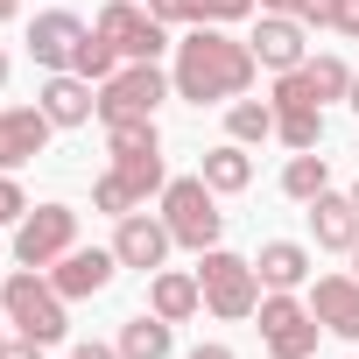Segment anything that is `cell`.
I'll return each mask as SVG.
<instances>
[{
  "instance_id": "cell-1",
  "label": "cell",
  "mask_w": 359,
  "mask_h": 359,
  "mask_svg": "<svg viewBox=\"0 0 359 359\" xmlns=\"http://www.w3.org/2000/svg\"><path fill=\"white\" fill-rule=\"evenodd\" d=\"M247 85H254V43H233L212 22H198L176 43V99L212 106V99H240Z\"/></svg>"
},
{
  "instance_id": "cell-2",
  "label": "cell",
  "mask_w": 359,
  "mask_h": 359,
  "mask_svg": "<svg viewBox=\"0 0 359 359\" xmlns=\"http://www.w3.org/2000/svg\"><path fill=\"white\" fill-rule=\"evenodd\" d=\"M0 310H8V324L22 331V338H36V345H57L71 324H64V296H57V282H43L36 268H22V275H8L0 282Z\"/></svg>"
},
{
  "instance_id": "cell-3",
  "label": "cell",
  "mask_w": 359,
  "mask_h": 359,
  "mask_svg": "<svg viewBox=\"0 0 359 359\" xmlns=\"http://www.w3.org/2000/svg\"><path fill=\"white\" fill-rule=\"evenodd\" d=\"M198 289H205V310L226 317V324H240V317L261 310L254 261H240V254H226V247H205V254H198Z\"/></svg>"
},
{
  "instance_id": "cell-4",
  "label": "cell",
  "mask_w": 359,
  "mask_h": 359,
  "mask_svg": "<svg viewBox=\"0 0 359 359\" xmlns=\"http://www.w3.org/2000/svg\"><path fill=\"white\" fill-rule=\"evenodd\" d=\"M162 226H169V240L176 247H191V254H205V247H219V205H212V184L205 176H176V184H162Z\"/></svg>"
},
{
  "instance_id": "cell-5",
  "label": "cell",
  "mask_w": 359,
  "mask_h": 359,
  "mask_svg": "<svg viewBox=\"0 0 359 359\" xmlns=\"http://www.w3.org/2000/svg\"><path fill=\"white\" fill-rule=\"evenodd\" d=\"M92 29H99V36H106V43H113L127 64H155V57L169 50V36H162L169 22H155L148 8H134V0H113V8H106Z\"/></svg>"
},
{
  "instance_id": "cell-6",
  "label": "cell",
  "mask_w": 359,
  "mask_h": 359,
  "mask_svg": "<svg viewBox=\"0 0 359 359\" xmlns=\"http://www.w3.org/2000/svg\"><path fill=\"white\" fill-rule=\"evenodd\" d=\"M162 99H169L162 71H155V64H127V71H113V78L99 85V120H155Z\"/></svg>"
},
{
  "instance_id": "cell-7",
  "label": "cell",
  "mask_w": 359,
  "mask_h": 359,
  "mask_svg": "<svg viewBox=\"0 0 359 359\" xmlns=\"http://www.w3.org/2000/svg\"><path fill=\"white\" fill-rule=\"evenodd\" d=\"M261 345H268L275 359H310V352H317V310H303L289 289H275V296L261 303Z\"/></svg>"
},
{
  "instance_id": "cell-8",
  "label": "cell",
  "mask_w": 359,
  "mask_h": 359,
  "mask_svg": "<svg viewBox=\"0 0 359 359\" xmlns=\"http://www.w3.org/2000/svg\"><path fill=\"white\" fill-rule=\"evenodd\" d=\"M71 240H78V212L71 205H36L15 233V254H22V268H50V261L71 254Z\"/></svg>"
},
{
  "instance_id": "cell-9",
  "label": "cell",
  "mask_w": 359,
  "mask_h": 359,
  "mask_svg": "<svg viewBox=\"0 0 359 359\" xmlns=\"http://www.w3.org/2000/svg\"><path fill=\"white\" fill-rule=\"evenodd\" d=\"M50 113L43 106H0V169H22V162H36L43 155V141H50Z\"/></svg>"
},
{
  "instance_id": "cell-10",
  "label": "cell",
  "mask_w": 359,
  "mask_h": 359,
  "mask_svg": "<svg viewBox=\"0 0 359 359\" xmlns=\"http://www.w3.org/2000/svg\"><path fill=\"white\" fill-rule=\"evenodd\" d=\"M247 43H254V64H268V71L310 64V43H303V22H296V15H268V8H261V29H254Z\"/></svg>"
},
{
  "instance_id": "cell-11",
  "label": "cell",
  "mask_w": 359,
  "mask_h": 359,
  "mask_svg": "<svg viewBox=\"0 0 359 359\" xmlns=\"http://www.w3.org/2000/svg\"><path fill=\"white\" fill-rule=\"evenodd\" d=\"M113 268H120V254L113 247H71L64 261H57V296H99L106 282H113Z\"/></svg>"
},
{
  "instance_id": "cell-12",
  "label": "cell",
  "mask_w": 359,
  "mask_h": 359,
  "mask_svg": "<svg viewBox=\"0 0 359 359\" xmlns=\"http://www.w3.org/2000/svg\"><path fill=\"white\" fill-rule=\"evenodd\" d=\"M92 29L78 22V15H36V29H29V50H36V64H50V71H71V57H78V43H85Z\"/></svg>"
},
{
  "instance_id": "cell-13",
  "label": "cell",
  "mask_w": 359,
  "mask_h": 359,
  "mask_svg": "<svg viewBox=\"0 0 359 359\" xmlns=\"http://www.w3.org/2000/svg\"><path fill=\"white\" fill-rule=\"evenodd\" d=\"M176 240H169V226L162 219H141V212H127L120 219V233H113V254H120V268H162V254H169Z\"/></svg>"
},
{
  "instance_id": "cell-14",
  "label": "cell",
  "mask_w": 359,
  "mask_h": 359,
  "mask_svg": "<svg viewBox=\"0 0 359 359\" xmlns=\"http://www.w3.org/2000/svg\"><path fill=\"white\" fill-rule=\"evenodd\" d=\"M310 310H317L324 331L359 338V275H324V282L310 289Z\"/></svg>"
},
{
  "instance_id": "cell-15",
  "label": "cell",
  "mask_w": 359,
  "mask_h": 359,
  "mask_svg": "<svg viewBox=\"0 0 359 359\" xmlns=\"http://www.w3.org/2000/svg\"><path fill=\"white\" fill-rule=\"evenodd\" d=\"M43 113H50L57 127H85V120L99 113V92H92V78H78V71H57V78L43 85Z\"/></svg>"
},
{
  "instance_id": "cell-16",
  "label": "cell",
  "mask_w": 359,
  "mask_h": 359,
  "mask_svg": "<svg viewBox=\"0 0 359 359\" xmlns=\"http://www.w3.org/2000/svg\"><path fill=\"white\" fill-rule=\"evenodd\" d=\"M310 233H317V247H331V254H352L359 247V205L352 198H310Z\"/></svg>"
},
{
  "instance_id": "cell-17",
  "label": "cell",
  "mask_w": 359,
  "mask_h": 359,
  "mask_svg": "<svg viewBox=\"0 0 359 359\" xmlns=\"http://www.w3.org/2000/svg\"><path fill=\"white\" fill-rule=\"evenodd\" d=\"M198 303H205L198 275H155V282H148V310H155L162 324H184V317H191Z\"/></svg>"
},
{
  "instance_id": "cell-18",
  "label": "cell",
  "mask_w": 359,
  "mask_h": 359,
  "mask_svg": "<svg viewBox=\"0 0 359 359\" xmlns=\"http://www.w3.org/2000/svg\"><path fill=\"white\" fill-rule=\"evenodd\" d=\"M254 268H261V282H268V289H303V282H310V254H303L296 240H268Z\"/></svg>"
},
{
  "instance_id": "cell-19",
  "label": "cell",
  "mask_w": 359,
  "mask_h": 359,
  "mask_svg": "<svg viewBox=\"0 0 359 359\" xmlns=\"http://www.w3.org/2000/svg\"><path fill=\"white\" fill-rule=\"evenodd\" d=\"M198 176H205L212 191H247V184H254V162H247V148H240V141H226V148H212V155H205V169H198Z\"/></svg>"
},
{
  "instance_id": "cell-20",
  "label": "cell",
  "mask_w": 359,
  "mask_h": 359,
  "mask_svg": "<svg viewBox=\"0 0 359 359\" xmlns=\"http://www.w3.org/2000/svg\"><path fill=\"white\" fill-rule=\"evenodd\" d=\"M282 191H289L296 205H310V198H324V191H331V169H324V155H310V148H296V155H289V169H282Z\"/></svg>"
},
{
  "instance_id": "cell-21",
  "label": "cell",
  "mask_w": 359,
  "mask_h": 359,
  "mask_svg": "<svg viewBox=\"0 0 359 359\" xmlns=\"http://www.w3.org/2000/svg\"><path fill=\"white\" fill-rule=\"evenodd\" d=\"M120 359H169V324L162 317H127L120 324Z\"/></svg>"
},
{
  "instance_id": "cell-22",
  "label": "cell",
  "mask_w": 359,
  "mask_h": 359,
  "mask_svg": "<svg viewBox=\"0 0 359 359\" xmlns=\"http://www.w3.org/2000/svg\"><path fill=\"white\" fill-rule=\"evenodd\" d=\"M275 134H282L289 148H317V141H324V113H317V106H275Z\"/></svg>"
},
{
  "instance_id": "cell-23",
  "label": "cell",
  "mask_w": 359,
  "mask_h": 359,
  "mask_svg": "<svg viewBox=\"0 0 359 359\" xmlns=\"http://www.w3.org/2000/svg\"><path fill=\"white\" fill-rule=\"evenodd\" d=\"M71 71H78V78H92V85H106V78L120 71V50H113V43H106V36L92 29V36L78 43V57H71Z\"/></svg>"
},
{
  "instance_id": "cell-24",
  "label": "cell",
  "mask_w": 359,
  "mask_h": 359,
  "mask_svg": "<svg viewBox=\"0 0 359 359\" xmlns=\"http://www.w3.org/2000/svg\"><path fill=\"white\" fill-rule=\"evenodd\" d=\"M106 148L113 155H155L162 134H155V120H106Z\"/></svg>"
},
{
  "instance_id": "cell-25",
  "label": "cell",
  "mask_w": 359,
  "mask_h": 359,
  "mask_svg": "<svg viewBox=\"0 0 359 359\" xmlns=\"http://www.w3.org/2000/svg\"><path fill=\"white\" fill-rule=\"evenodd\" d=\"M226 127H233V141H268V134H275V106H261V99H240V106L226 113Z\"/></svg>"
},
{
  "instance_id": "cell-26",
  "label": "cell",
  "mask_w": 359,
  "mask_h": 359,
  "mask_svg": "<svg viewBox=\"0 0 359 359\" xmlns=\"http://www.w3.org/2000/svg\"><path fill=\"white\" fill-rule=\"evenodd\" d=\"M113 169H120V176H127V184H134V191H141V198H148V191H162V184H169V176H162V148H155V155H113Z\"/></svg>"
},
{
  "instance_id": "cell-27",
  "label": "cell",
  "mask_w": 359,
  "mask_h": 359,
  "mask_svg": "<svg viewBox=\"0 0 359 359\" xmlns=\"http://www.w3.org/2000/svg\"><path fill=\"white\" fill-rule=\"evenodd\" d=\"M92 205H99V212H113V219H127V212L141 205V191L127 184L120 169H113V176H99V184H92Z\"/></svg>"
},
{
  "instance_id": "cell-28",
  "label": "cell",
  "mask_w": 359,
  "mask_h": 359,
  "mask_svg": "<svg viewBox=\"0 0 359 359\" xmlns=\"http://www.w3.org/2000/svg\"><path fill=\"white\" fill-rule=\"evenodd\" d=\"M275 106H324V99H317L310 64H296V71H282V78H275Z\"/></svg>"
},
{
  "instance_id": "cell-29",
  "label": "cell",
  "mask_w": 359,
  "mask_h": 359,
  "mask_svg": "<svg viewBox=\"0 0 359 359\" xmlns=\"http://www.w3.org/2000/svg\"><path fill=\"white\" fill-rule=\"evenodd\" d=\"M310 78H317V99H345L352 92V71L338 57H310Z\"/></svg>"
},
{
  "instance_id": "cell-30",
  "label": "cell",
  "mask_w": 359,
  "mask_h": 359,
  "mask_svg": "<svg viewBox=\"0 0 359 359\" xmlns=\"http://www.w3.org/2000/svg\"><path fill=\"white\" fill-rule=\"evenodd\" d=\"M148 15H155V22H191V29H198V22H212V0H148Z\"/></svg>"
},
{
  "instance_id": "cell-31",
  "label": "cell",
  "mask_w": 359,
  "mask_h": 359,
  "mask_svg": "<svg viewBox=\"0 0 359 359\" xmlns=\"http://www.w3.org/2000/svg\"><path fill=\"white\" fill-rule=\"evenodd\" d=\"M0 219H29V198H22V184L8 169H0Z\"/></svg>"
},
{
  "instance_id": "cell-32",
  "label": "cell",
  "mask_w": 359,
  "mask_h": 359,
  "mask_svg": "<svg viewBox=\"0 0 359 359\" xmlns=\"http://www.w3.org/2000/svg\"><path fill=\"white\" fill-rule=\"evenodd\" d=\"M331 29H338V36H359V0H338V8H331Z\"/></svg>"
},
{
  "instance_id": "cell-33",
  "label": "cell",
  "mask_w": 359,
  "mask_h": 359,
  "mask_svg": "<svg viewBox=\"0 0 359 359\" xmlns=\"http://www.w3.org/2000/svg\"><path fill=\"white\" fill-rule=\"evenodd\" d=\"M331 8H338V0H303V8H296V22H317V29H331Z\"/></svg>"
},
{
  "instance_id": "cell-34",
  "label": "cell",
  "mask_w": 359,
  "mask_h": 359,
  "mask_svg": "<svg viewBox=\"0 0 359 359\" xmlns=\"http://www.w3.org/2000/svg\"><path fill=\"white\" fill-rule=\"evenodd\" d=\"M240 15H254V0H212V22H240Z\"/></svg>"
},
{
  "instance_id": "cell-35",
  "label": "cell",
  "mask_w": 359,
  "mask_h": 359,
  "mask_svg": "<svg viewBox=\"0 0 359 359\" xmlns=\"http://www.w3.org/2000/svg\"><path fill=\"white\" fill-rule=\"evenodd\" d=\"M0 359H43V345H36V338H22V345H8Z\"/></svg>"
},
{
  "instance_id": "cell-36",
  "label": "cell",
  "mask_w": 359,
  "mask_h": 359,
  "mask_svg": "<svg viewBox=\"0 0 359 359\" xmlns=\"http://www.w3.org/2000/svg\"><path fill=\"white\" fill-rule=\"evenodd\" d=\"M71 359H120V345H78Z\"/></svg>"
},
{
  "instance_id": "cell-37",
  "label": "cell",
  "mask_w": 359,
  "mask_h": 359,
  "mask_svg": "<svg viewBox=\"0 0 359 359\" xmlns=\"http://www.w3.org/2000/svg\"><path fill=\"white\" fill-rule=\"evenodd\" d=\"M261 8H268V15H296V8H303V0H261Z\"/></svg>"
},
{
  "instance_id": "cell-38",
  "label": "cell",
  "mask_w": 359,
  "mask_h": 359,
  "mask_svg": "<svg viewBox=\"0 0 359 359\" xmlns=\"http://www.w3.org/2000/svg\"><path fill=\"white\" fill-rule=\"evenodd\" d=\"M191 359H233V352H226V345H198Z\"/></svg>"
},
{
  "instance_id": "cell-39",
  "label": "cell",
  "mask_w": 359,
  "mask_h": 359,
  "mask_svg": "<svg viewBox=\"0 0 359 359\" xmlns=\"http://www.w3.org/2000/svg\"><path fill=\"white\" fill-rule=\"evenodd\" d=\"M15 8H22V0H0V22H15Z\"/></svg>"
},
{
  "instance_id": "cell-40",
  "label": "cell",
  "mask_w": 359,
  "mask_h": 359,
  "mask_svg": "<svg viewBox=\"0 0 359 359\" xmlns=\"http://www.w3.org/2000/svg\"><path fill=\"white\" fill-rule=\"evenodd\" d=\"M345 99H352V113H359V78H352V92H345Z\"/></svg>"
},
{
  "instance_id": "cell-41",
  "label": "cell",
  "mask_w": 359,
  "mask_h": 359,
  "mask_svg": "<svg viewBox=\"0 0 359 359\" xmlns=\"http://www.w3.org/2000/svg\"><path fill=\"white\" fill-rule=\"evenodd\" d=\"M0 85H8V50H0Z\"/></svg>"
},
{
  "instance_id": "cell-42",
  "label": "cell",
  "mask_w": 359,
  "mask_h": 359,
  "mask_svg": "<svg viewBox=\"0 0 359 359\" xmlns=\"http://www.w3.org/2000/svg\"><path fill=\"white\" fill-rule=\"evenodd\" d=\"M352 268H359V247H352Z\"/></svg>"
},
{
  "instance_id": "cell-43",
  "label": "cell",
  "mask_w": 359,
  "mask_h": 359,
  "mask_svg": "<svg viewBox=\"0 0 359 359\" xmlns=\"http://www.w3.org/2000/svg\"><path fill=\"white\" fill-rule=\"evenodd\" d=\"M352 205H359V184H352Z\"/></svg>"
},
{
  "instance_id": "cell-44",
  "label": "cell",
  "mask_w": 359,
  "mask_h": 359,
  "mask_svg": "<svg viewBox=\"0 0 359 359\" xmlns=\"http://www.w3.org/2000/svg\"><path fill=\"white\" fill-rule=\"evenodd\" d=\"M0 352H8V338H0Z\"/></svg>"
}]
</instances>
